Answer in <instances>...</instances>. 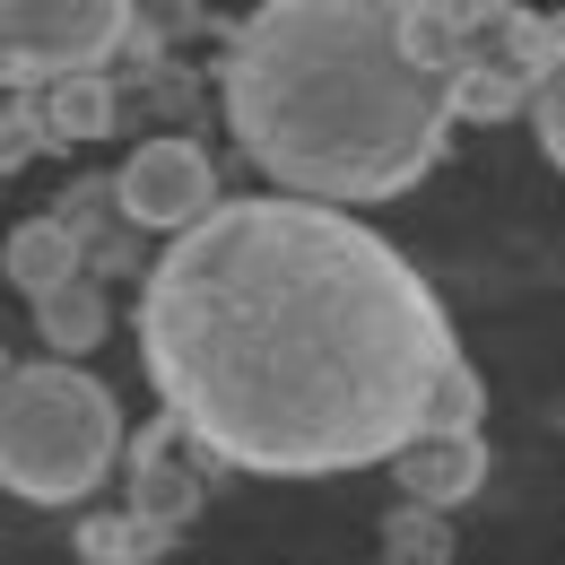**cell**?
Wrapping results in <instances>:
<instances>
[{
    "label": "cell",
    "mask_w": 565,
    "mask_h": 565,
    "mask_svg": "<svg viewBox=\"0 0 565 565\" xmlns=\"http://www.w3.org/2000/svg\"><path fill=\"white\" fill-rule=\"evenodd\" d=\"M140 365L217 470L340 479L426 435L461 365L435 287L349 210L244 192L174 235L131 305Z\"/></svg>",
    "instance_id": "cell-1"
},
{
    "label": "cell",
    "mask_w": 565,
    "mask_h": 565,
    "mask_svg": "<svg viewBox=\"0 0 565 565\" xmlns=\"http://www.w3.org/2000/svg\"><path fill=\"white\" fill-rule=\"evenodd\" d=\"M217 105L270 192L349 217L426 183L461 122L409 35V0H270L235 18Z\"/></svg>",
    "instance_id": "cell-2"
},
{
    "label": "cell",
    "mask_w": 565,
    "mask_h": 565,
    "mask_svg": "<svg viewBox=\"0 0 565 565\" xmlns=\"http://www.w3.org/2000/svg\"><path fill=\"white\" fill-rule=\"evenodd\" d=\"M122 461V409L62 356L0 374V488L26 504H87Z\"/></svg>",
    "instance_id": "cell-3"
},
{
    "label": "cell",
    "mask_w": 565,
    "mask_h": 565,
    "mask_svg": "<svg viewBox=\"0 0 565 565\" xmlns=\"http://www.w3.org/2000/svg\"><path fill=\"white\" fill-rule=\"evenodd\" d=\"M426 71L452 87L461 122H504L531 114V87L548 78V62L565 53V18L540 9H479V0H444V9H409Z\"/></svg>",
    "instance_id": "cell-4"
},
{
    "label": "cell",
    "mask_w": 565,
    "mask_h": 565,
    "mask_svg": "<svg viewBox=\"0 0 565 565\" xmlns=\"http://www.w3.org/2000/svg\"><path fill=\"white\" fill-rule=\"evenodd\" d=\"M140 18L122 0H0V96L114 71V53L140 44Z\"/></svg>",
    "instance_id": "cell-5"
},
{
    "label": "cell",
    "mask_w": 565,
    "mask_h": 565,
    "mask_svg": "<svg viewBox=\"0 0 565 565\" xmlns=\"http://www.w3.org/2000/svg\"><path fill=\"white\" fill-rule=\"evenodd\" d=\"M114 201H122V217H131L140 235H166V244H174V235H192L226 192H217V166L192 131H148V140L114 166Z\"/></svg>",
    "instance_id": "cell-6"
},
{
    "label": "cell",
    "mask_w": 565,
    "mask_h": 565,
    "mask_svg": "<svg viewBox=\"0 0 565 565\" xmlns=\"http://www.w3.org/2000/svg\"><path fill=\"white\" fill-rule=\"evenodd\" d=\"M383 470H392L401 504H418V513H461L470 495L488 488V435H418V444H401Z\"/></svg>",
    "instance_id": "cell-7"
},
{
    "label": "cell",
    "mask_w": 565,
    "mask_h": 565,
    "mask_svg": "<svg viewBox=\"0 0 565 565\" xmlns=\"http://www.w3.org/2000/svg\"><path fill=\"white\" fill-rule=\"evenodd\" d=\"M201 495H210V461L201 452H183V426L157 418L148 435H131V504L157 513V522H192L201 513Z\"/></svg>",
    "instance_id": "cell-8"
},
{
    "label": "cell",
    "mask_w": 565,
    "mask_h": 565,
    "mask_svg": "<svg viewBox=\"0 0 565 565\" xmlns=\"http://www.w3.org/2000/svg\"><path fill=\"white\" fill-rule=\"evenodd\" d=\"M0 270H9V287L18 296H53V287L87 279V253H78V235L62 226V217H26V226H9V253H0Z\"/></svg>",
    "instance_id": "cell-9"
},
{
    "label": "cell",
    "mask_w": 565,
    "mask_h": 565,
    "mask_svg": "<svg viewBox=\"0 0 565 565\" xmlns=\"http://www.w3.org/2000/svg\"><path fill=\"white\" fill-rule=\"evenodd\" d=\"M122 87H114V71L96 78H62V87H35V114H44V140L71 148V140H105L114 122H122Z\"/></svg>",
    "instance_id": "cell-10"
},
{
    "label": "cell",
    "mask_w": 565,
    "mask_h": 565,
    "mask_svg": "<svg viewBox=\"0 0 565 565\" xmlns=\"http://www.w3.org/2000/svg\"><path fill=\"white\" fill-rule=\"evenodd\" d=\"M183 531L157 522L140 504H105V513H78V557L87 565H157Z\"/></svg>",
    "instance_id": "cell-11"
},
{
    "label": "cell",
    "mask_w": 565,
    "mask_h": 565,
    "mask_svg": "<svg viewBox=\"0 0 565 565\" xmlns=\"http://www.w3.org/2000/svg\"><path fill=\"white\" fill-rule=\"evenodd\" d=\"M35 331H44V349L62 356V365H71V356H87L105 331H114V296H105V279L87 270V279L35 296Z\"/></svg>",
    "instance_id": "cell-12"
},
{
    "label": "cell",
    "mask_w": 565,
    "mask_h": 565,
    "mask_svg": "<svg viewBox=\"0 0 565 565\" xmlns=\"http://www.w3.org/2000/svg\"><path fill=\"white\" fill-rule=\"evenodd\" d=\"M383 565H452V540H444V513H418V504H392V513H383Z\"/></svg>",
    "instance_id": "cell-13"
},
{
    "label": "cell",
    "mask_w": 565,
    "mask_h": 565,
    "mask_svg": "<svg viewBox=\"0 0 565 565\" xmlns=\"http://www.w3.org/2000/svg\"><path fill=\"white\" fill-rule=\"evenodd\" d=\"M479 418H488V383L470 374V356L444 374V392H435V409H426V435H479Z\"/></svg>",
    "instance_id": "cell-14"
},
{
    "label": "cell",
    "mask_w": 565,
    "mask_h": 565,
    "mask_svg": "<svg viewBox=\"0 0 565 565\" xmlns=\"http://www.w3.org/2000/svg\"><path fill=\"white\" fill-rule=\"evenodd\" d=\"M44 114H35V96H0V174H18L26 157H44Z\"/></svg>",
    "instance_id": "cell-15"
},
{
    "label": "cell",
    "mask_w": 565,
    "mask_h": 565,
    "mask_svg": "<svg viewBox=\"0 0 565 565\" xmlns=\"http://www.w3.org/2000/svg\"><path fill=\"white\" fill-rule=\"evenodd\" d=\"M531 131H540V148H548V166L565 174V53L548 62V78L531 87Z\"/></svg>",
    "instance_id": "cell-16"
}]
</instances>
